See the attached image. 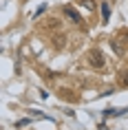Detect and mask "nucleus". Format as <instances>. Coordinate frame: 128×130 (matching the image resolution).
<instances>
[{"instance_id": "obj_1", "label": "nucleus", "mask_w": 128, "mask_h": 130, "mask_svg": "<svg viewBox=\"0 0 128 130\" xmlns=\"http://www.w3.org/2000/svg\"><path fill=\"white\" fill-rule=\"evenodd\" d=\"M88 64H91V66H93V69H104V66H106V60H104V53H102V51H97V48H95V51H91V53H88Z\"/></svg>"}, {"instance_id": "obj_2", "label": "nucleus", "mask_w": 128, "mask_h": 130, "mask_svg": "<svg viewBox=\"0 0 128 130\" xmlns=\"http://www.w3.org/2000/svg\"><path fill=\"white\" fill-rule=\"evenodd\" d=\"M64 15H66V18L73 22V24H82V15L77 13V11H75L71 5H66V7H64Z\"/></svg>"}, {"instance_id": "obj_6", "label": "nucleus", "mask_w": 128, "mask_h": 130, "mask_svg": "<svg viewBox=\"0 0 128 130\" xmlns=\"http://www.w3.org/2000/svg\"><path fill=\"white\" fill-rule=\"evenodd\" d=\"M29 119H20V121H16V128H22V126H27Z\"/></svg>"}, {"instance_id": "obj_3", "label": "nucleus", "mask_w": 128, "mask_h": 130, "mask_svg": "<svg viewBox=\"0 0 128 130\" xmlns=\"http://www.w3.org/2000/svg\"><path fill=\"white\" fill-rule=\"evenodd\" d=\"M99 13H102V22L106 24V22L110 20V5H108V2H102V7H99Z\"/></svg>"}, {"instance_id": "obj_4", "label": "nucleus", "mask_w": 128, "mask_h": 130, "mask_svg": "<svg viewBox=\"0 0 128 130\" xmlns=\"http://www.w3.org/2000/svg\"><path fill=\"white\" fill-rule=\"evenodd\" d=\"M80 5L86 9V11H93L95 9V0H80Z\"/></svg>"}, {"instance_id": "obj_5", "label": "nucleus", "mask_w": 128, "mask_h": 130, "mask_svg": "<svg viewBox=\"0 0 128 130\" xmlns=\"http://www.w3.org/2000/svg\"><path fill=\"white\" fill-rule=\"evenodd\" d=\"M119 86H128V73H124V75H119Z\"/></svg>"}]
</instances>
